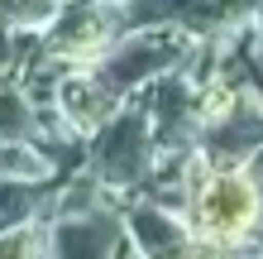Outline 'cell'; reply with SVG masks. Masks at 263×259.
Returning a JSON list of instances; mask_svg holds the SVG:
<instances>
[{"instance_id": "6da1fadb", "label": "cell", "mask_w": 263, "mask_h": 259, "mask_svg": "<svg viewBox=\"0 0 263 259\" xmlns=\"http://www.w3.org/2000/svg\"><path fill=\"white\" fill-rule=\"evenodd\" d=\"M263 216V187L249 168H211L206 178H196L192 187V221L196 235L211 240V245H239L244 235L258 226Z\"/></svg>"}, {"instance_id": "7a4b0ae2", "label": "cell", "mask_w": 263, "mask_h": 259, "mask_svg": "<svg viewBox=\"0 0 263 259\" xmlns=\"http://www.w3.org/2000/svg\"><path fill=\"white\" fill-rule=\"evenodd\" d=\"M0 259H29V240L24 235H5L0 240Z\"/></svg>"}]
</instances>
